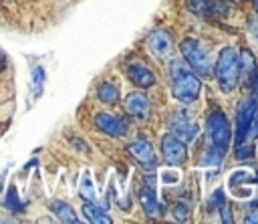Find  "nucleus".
I'll return each instance as SVG.
<instances>
[{
	"instance_id": "obj_1",
	"label": "nucleus",
	"mask_w": 258,
	"mask_h": 224,
	"mask_svg": "<svg viewBox=\"0 0 258 224\" xmlns=\"http://www.w3.org/2000/svg\"><path fill=\"white\" fill-rule=\"evenodd\" d=\"M202 93V81L200 77L185 65L173 61L171 65V95L185 105H191L198 101Z\"/></svg>"
},
{
	"instance_id": "obj_2",
	"label": "nucleus",
	"mask_w": 258,
	"mask_h": 224,
	"mask_svg": "<svg viewBox=\"0 0 258 224\" xmlns=\"http://www.w3.org/2000/svg\"><path fill=\"white\" fill-rule=\"evenodd\" d=\"M212 77H216L218 87L222 93H234L238 83H240V73H238V50L232 46H226L220 50L216 63H214V73Z\"/></svg>"
},
{
	"instance_id": "obj_3",
	"label": "nucleus",
	"mask_w": 258,
	"mask_h": 224,
	"mask_svg": "<svg viewBox=\"0 0 258 224\" xmlns=\"http://www.w3.org/2000/svg\"><path fill=\"white\" fill-rule=\"evenodd\" d=\"M179 50H181V57L185 61V65L198 75V77H212L214 73V63H212V57L208 52V48L198 40V38H183L179 42Z\"/></svg>"
},
{
	"instance_id": "obj_4",
	"label": "nucleus",
	"mask_w": 258,
	"mask_h": 224,
	"mask_svg": "<svg viewBox=\"0 0 258 224\" xmlns=\"http://www.w3.org/2000/svg\"><path fill=\"white\" fill-rule=\"evenodd\" d=\"M206 131H208V137H210L212 145H216L220 151H228L234 133H232V125H230V121H228L224 111L214 109V111L208 113Z\"/></svg>"
},
{
	"instance_id": "obj_5",
	"label": "nucleus",
	"mask_w": 258,
	"mask_h": 224,
	"mask_svg": "<svg viewBox=\"0 0 258 224\" xmlns=\"http://www.w3.org/2000/svg\"><path fill=\"white\" fill-rule=\"evenodd\" d=\"M189 12L210 20H222L230 14V4L226 0H185Z\"/></svg>"
},
{
	"instance_id": "obj_6",
	"label": "nucleus",
	"mask_w": 258,
	"mask_h": 224,
	"mask_svg": "<svg viewBox=\"0 0 258 224\" xmlns=\"http://www.w3.org/2000/svg\"><path fill=\"white\" fill-rule=\"evenodd\" d=\"M161 157L167 165H183L187 161V147L181 139L167 133L161 139Z\"/></svg>"
},
{
	"instance_id": "obj_7",
	"label": "nucleus",
	"mask_w": 258,
	"mask_h": 224,
	"mask_svg": "<svg viewBox=\"0 0 258 224\" xmlns=\"http://www.w3.org/2000/svg\"><path fill=\"white\" fill-rule=\"evenodd\" d=\"M95 127L109 137H123L129 131V123L115 113H97L95 115Z\"/></svg>"
},
{
	"instance_id": "obj_8",
	"label": "nucleus",
	"mask_w": 258,
	"mask_h": 224,
	"mask_svg": "<svg viewBox=\"0 0 258 224\" xmlns=\"http://www.w3.org/2000/svg\"><path fill=\"white\" fill-rule=\"evenodd\" d=\"M123 105H125L127 115L133 117L135 121H139V123L149 121V117H151V101L143 93H139V91L129 93L125 97V103Z\"/></svg>"
},
{
	"instance_id": "obj_9",
	"label": "nucleus",
	"mask_w": 258,
	"mask_h": 224,
	"mask_svg": "<svg viewBox=\"0 0 258 224\" xmlns=\"http://www.w3.org/2000/svg\"><path fill=\"white\" fill-rule=\"evenodd\" d=\"M127 153L143 167V170H153L157 165V155L153 145L147 139H135L127 145Z\"/></svg>"
},
{
	"instance_id": "obj_10",
	"label": "nucleus",
	"mask_w": 258,
	"mask_h": 224,
	"mask_svg": "<svg viewBox=\"0 0 258 224\" xmlns=\"http://www.w3.org/2000/svg\"><path fill=\"white\" fill-rule=\"evenodd\" d=\"M147 44H149L151 54H153L155 59H159V61L169 59V54H171V50H173V38H171V34H169L165 28L153 30V32L149 34Z\"/></svg>"
},
{
	"instance_id": "obj_11",
	"label": "nucleus",
	"mask_w": 258,
	"mask_h": 224,
	"mask_svg": "<svg viewBox=\"0 0 258 224\" xmlns=\"http://www.w3.org/2000/svg\"><path fill=\"white\" fill-rule=\"evenodd\" d=\"M169 133L175 135L177 139H181L185 145L196 141L198 133H200V127L196 121H191L189 117L185 115H175L171 121H169Z\"/></svg>"
},
{
	"instance_id": "obj_12",
	"label": "nucleus",
	"mask_w": 258,
	"mask_h": 224,
	"mask_svg": "<svg viewBox=\"0 0 258 224\" xmlns=\"http://www.w3.org/2000/svg\"><path fill=\"white\" fill-rule=\"evenodd\" d=\"M125 73H127V79L135 87H139V89H149V87L155 85V75H153V71L145 63H139V61L129 63Z\"/></svg>"
},
{
	"instance_id": "obj_13",
	"label": "nucleus",
	"mask_w": 258,
	"mask_h": 224,
	"mask_svg": "<svg viewBox=\"0 0 258 224\" xmlns=\"http://www.w3.org/2000/svg\"><path fill=\"white\" fill-rule=\"evenodd\" d=\"M256 113V103L254 101H246L240 109H238V123H236V141L242 143L246 141V137L250 135V125Z\"/></svg>"
},
{
	"instance_id": "obj_14",
	"label": "nucleus",
	"mask_w": 258,
	"mask_h": 224,
	"mask_svg": "<svg viewBox=\"0 0 258 224\" xmlns=\"http://www.w3.org/2000/svg\"><path fill=\"white\" fill-rule=\"evenodd\" d=\"M256 59H254V54L248 50V48H242L240 52H238V73H240V81H242V85H250L252 83V79H254V75H256Z\"/></svg>"
},
{
	"instance_id": "obj_15",
	"label": "nucleus",
	"mask_w": 258,
	"mask_h": 224,
	"mask_svg": "<svg viewBox=\"0 0 258 224\" xmlns=\"http://www.w3.org/2000/svg\"><path fill=\"white\" fill-rule=\"evenodd\" d=\"M139 202L143 206V212L149 216V218H159L163 214V206L157 202V196H155V188H141L139 192Z\"/></svg>"
},
{
	"instance_id": "obj_16",
	"label": "nucleus",
	"mask_w": 258,
	"mask_h": 224,
	"mask_svg": "<svg viewBox=\"0 0 258 224\" xmlns=\"http://www.w3.org/2000/svg\"><path fill=\"white\" fill-rule=\"evenodd\" d=\"M119 97H121V93H119V87H117L115 83H111V81H107V83H101V85L97 87V99H99L103 105L115 107V105L119 103Z\"/></svg>"
},
{
	"instance_id": "obj_17",
	"label": "nucleus",
	"mask_w": 258,
	"mask_h": 224,
	"mask_svg": "<svg viewBox=\"0 0 258 224\" xmlns=\"http://www.w3.org/2000/svg\"><path fill=\"white\" fill-rule=\"evenodd\" d=\"M50 210L56 216V220H60V222H67V224H77L79 222V216L73 210V206L67 204V202H62V200H54L50 204Z\"/></svg>"
},
{
	"instance_id": "obj_18",
	"label": "nucleus",
	"mask_w": 258,
	"mask_h": 224,
	"mask_svg": "<svg viewBox=\"0 0 258 224\" xmlns=\"http://www.w3.org/2000/svg\"><path fill=\"white\" fill-rule=\"evenodd\" d=\"M83 214H85V218H87L89 222H95V224H111V222H113V218H111L101 206H97L95 202H85Z\"/></svg>"
},
{
	"instance_id": "obj_19",
	"label": "nucleus",
	"mask_w": 258,
	"mask_h": 224,
	"mask_svg": "<svg viewBox=\"0 0 258 224\" xmlns=\"http://www.w3.org/2000/svg\"><path fill=\"white\" fill-rule=\"evenodd\" d=\"M4 206H6L10 212H14V214H20V212L24 210V206H22V202H20L18 192H16V188H14V186H10V188H8L6 198H4Z\"/></svg>"
},
{
	"instance_id": "obj_20",
	"label": "nucleus",
	"mask_w": 258,
	"mask_h": 224,
	"mask_svg": "<svg viewBox=\"0 0 258 224\" xmlns=\"http://www.w3.org/2000/svg\"><path fill=\"white\" fill-rule=\"evenodd\" d=\"M79 194L85 202H95V188H93V182H91V176L85 174L83 180H81V186H79Z\"/></svg>"
},
{
	"instance_id": "obj_21",
	"label": "nucleus",
	"mask_w": 258,
	"mask_h": 224,
	"mask_svg": "<svg viewBox=\"0 0 258 224\" xmlns=\"http://www.w3.org/2000/svg\"><path fill=\"white\" fill-rule=\"evenodd\" d=\"M222 155H224V151H220L216 145H212L210 149H206V153H204V157H202V165L214 167V165H218V163L222 161Z\"/></svg>"
},
{
	"instance_id": "obj_22",
	"label": "nucleus",
	"mask_w": 258,
	"mask_h": 224,
	"mask_svg": "<svg viewBox=\"0 0 258 224\" xmlns=\"http://www.w3.org/2000/svg\"><path fill=\"white\" fill-rule=\"evenodd\" d=\"M189 206L185 204V202H177V204H173L171 206V216H173V220H177V222H187L189 220Z\"/></svg>"
},
{
	"instance_id": "obj_23",
	"label": "nucleus",
	"mask_w": 258,
	"mask_h": 224,
	"mask_svg": "<svg viewBox=\"0 0 258 224\" xmlns=\"http://www.w3.org/2000/svg\"><path fill=\"white\" fill-rule=\"evenodd\" d=\"M42 83H44V69L36 67L32 71V89H34V97H38L42 93Z\"/></svg>"
},
{
	"instance_id": "obj_24",
	"label": "nucleus",
	"mask_w": 258,
	"mask_h": 224,
	"mask_svg": "<svg viewBox=\"0 0 258 224\" xmlns=\"http://www.w3.org/2000/svg\"><path fill=\"white\" fill-rule=\"evenodd\" d=\"M236 157L238 159H250V157H254V147L252 145H246L244 141L238 145V149H236Z\"/></svg>"
},
{
	"instance_id": "obj_25",
	"label": "nucleus",
	"mask_w": 258,
	"mask_h": 224,
	"mask_svg": "<svg viewBox=\"0 0 258 224\" xmlns=\"http://www.w3.org/2000/svg\"><path fill=\"white\" fill-rule=\"evenodd\" d=\"M220 214H222V222H234V218H232V210H230V206L224 202L222 206H220Z\"/></svg>"
},
{
	"instance_id": "obj_26",
	"label": "nucleus",
	"mask_w": 258,
	"mask_h": 224,
	"mask_svg": "<svg viewBox=\"0 0 258 224\" xmlns=\"http://www.w3.org/2000/svg\"><path fill=\"white\" fill-rule=\"evenodd\" d=\"M210 200H212V202H210V210H214L216 206L220 208V206L226 202V200H222V190H216V192H214V196H212Z\"/></svg>"
},
{
	"instance_id": "obj_27",
	"label": "nucleus",
	"mask_w": 258,
	"mask_h": 224,
	"mask_svg": "<svg viewBox=\"0 0 258 224\" xmlns=\"http://www.w3.org/2000/svg\"><path fill=\"white\" fill-rule=\"evenodd\" d=\"M6 67H8V59H6V54H4V50L0 48V73H2V71H4Z\"/></svg>"
},
{
	"instance_id": "obj_28",
	"label": "nucleus",
	"mask_w": 258,
	"mask_h": 224,
	"mask_svg": "<svg viewBox=\"0 0 258 224\" xmlns=\"http://www.w3.org/2000/svg\"><path fill=\"white\" fill-rule=\"evenodd\" d=\"M252 81H254V99L258 101V71H256V75H254Z\"/></svg>"
},
{
	"instance_id": "obj_29",
	"label": "nucleus",
	"mask_w": 258,
	"mask_h": 224,
	"mask_svg": "<svg viewBox=\"0 0 258 224\" xmlns=\"http://www.w3.org/2000/svg\"><path fill=\"white\" fill-rule=\"evenodd\" d=\"M252 4H254V12L258 14V0H252Z\"/></svg>"
},
{
	"instance_id": "obj_30",
	"label": "nucleus",
	"mask_w": 258,
	"mask_h": 224,
	"mask_svg": "<svg viewBox=\"0 0 258 224\" xmlns=\"http://www.w3.org/2000/svg\"><path fill=\"white\" fill-rule=\"evenodd\" d=\"M232 2H236V4H242V2H246V0H232Z\"/></svg>"
}]
</instances>
